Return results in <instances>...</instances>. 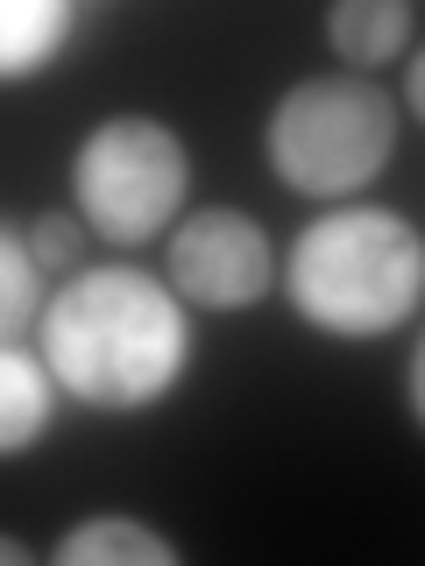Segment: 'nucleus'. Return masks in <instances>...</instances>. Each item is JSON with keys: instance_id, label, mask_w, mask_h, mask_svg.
<instances>
[{"instance_id": "6e6552de", "label": "nucleus", "mask_w": 425, "mask_h": 566, "mask_svg": "<svg viewBox=\"0 0 425 566\" xmlns=\"http://www.w3.org/2000/svg\"><path fill=\"white\" fill-rule=\"evenodd\" d=\"M79 29L71 0H8L0 8V78H35Z\"/></svg>"}, {"instance_id": "0eeeda50", "label": "nucleus", "mask_w": 425, "mask_h": 566, "mask_svg": "<svg viewBox=\"0 0 425 566\" xmlns=\"http://www.w3.org/2000/svg\"><path fill=\"white\" fill-rule=\"evenodd\" d=\"M326 43L333 57H348L354 71H376L390 57H404L412 43V8L404 0H341L326 14Z\"/></svg>"}, {"instance_id": "9b49d317", "label": "nucleus", "mask_w": 425, "mask_h": 566, "mask_svg": "<svg viewBox=\"0 0 425 566\" xmlns=\"http://www.w3.org/2000/svg\"><path fill=\"white\" fill-rule=\"evenodd\" d=\"M85 234H93V227H85V220H71V212H43V220H29V255L43 262L50 276H64V270H79Z\"/></svg>"}, {"instance_id": "f8f14e48", "label": "nucleus", "mask_w": 425, "mask_h": 566, "mask_svg": "<svg viewBox=\"0 0 425 566\" xmlns=\"http://www.w3.org/2000/svg\"><path fill=\"white\" fill-rule=\"evenodd\" d=\"M404 389H412V418L425 424V340L412 347V376H404Z\"/></svg>"}, {"instance_id": "423d86ee", "label": "nucleus", "mask_w": 425, "mask_h": 566, "mask_svg": "<svg viewBox=\"0 0 425 566\" xmlns=\"http://www.w3.org/2000/svg\"><path fill=\"white\" fill-rule=\"evenodd\" d=\"M50 403H58V376L43 354L8 347L0 354V453L22 460L35 439L50 432Z\"/></svg>"}, {"instance_id": "7ed1b4c3", "label": "nucleus", "mask_w": 425, "mask_h": 566, "mask_svg": "<svg viewBox=\"0 0 425 566\" xmlns=\"http://www.w3.org/2000/svg\"><path fill=\"white\" fill-rule=\"evenodd\" d=\"M397 149V106H390L369 78L333 71V78H305L270 106L262 128V156H270L277 185L298 199H354L376 185V170Z\"/></svg>"}, {"instance_id": "f257e3e1", "label": "nucleus", "mask_w": 425, "mask_h": 566, "mask_svg": "<svg viewBox=\"0 0 425 566\" xmlns=\"http://www.w3.org/2000/svg\"><path fill=\"white\" fill-rule=\"evenodd\" d=\"M35 354L85 411H149L191 368L185 297L142 270H79L35 318Z\"/></svg>"}, {"instance_id": "20e7f679", "label": "nucleus", "mask_w": 425, "mask_h": 566, "mask_svg": "<svg viewBox=\"0 0 425 566\" xmlns=\"http://www.w3.org/2000/svg\"><path fill=\"white\" fill-rule=\"evenodd\" d=\"M185 142L149 114H114L71 156V199L79 220L114 248H142L149 234H164L185 206Z\"/></svg>"}, {"instance_id": "9d476101", "label": "nucleus", "mask_w": 425, "mask_h": 566, "mask_svg": "<svg viewBox=\"0 0 425 566\" xmlns=\"http://www.w3.org/2000/svg\"><path fill=\"white\" fill-rule=\"evenodd\" d=\"M43 262L29 255V234L8 227L0 234V326L8 333H29V318H43Z\"/></svg>"}, {"instance_id": "1a4fd4ad", "label": "nucleus", "mask_w": 425, "mask_h": 566, "mask_svg": "<svg viewBox=\"0 0 425 566\" xmlns=\"http://www.w3.org/2000/svg\"><path fill=\"white\" fill-rule=\"evenodd\" d=\"M58 566H177V545L135 517H93L58 538Z\"/></svg>"}, {"instance_id": "f03ea898", "label": "nucleus", "mask_w": 425, "mask_h": 566, "mask_svg": "<svg viewBox=\"0 0 425 566\" xmlns=\"http://www.w3.org/2000/svg\"><path fill=\"white\" fill-rule=\"evenodd\" d=\"M283 291L326 340H383L425 297V241L404 212L341 206L291 241Z\"/></svg>"}, {"instance_id": "39448f33", "label": "nucleus", "mask_w": 425, "mask_h": 566, "mask_svg": "<svg viewBox=\"0 0 425 566\" xmlns=\"http://www.w3.org/2000/svg\"><path fill=\"white\" fill-rule=\"evenodd\" d=\"M164 270H170V291L185 297V305L248 312V305H262V291H270L277 255H270V234H262L248 212L206 206V212H191V220L170 234Z\"/></svg>"}, {"instance_id": "ddd939ff", "label": "nucleus", "mask_w": 425, "mask_h": 566, "mask_svg": "<svg viewBox=\"0 0 425 566\" xmlns=\"http://www.w3.org/2000/svg\"><path fill=\"white\" fill-rule=\"evenodd\" d=\"M404 99H412V114L425 120V50L412 57V71H404Z\"/></svg>"}]
</instances>
